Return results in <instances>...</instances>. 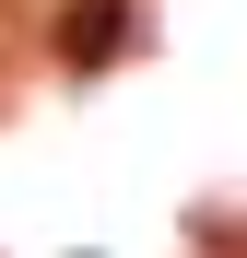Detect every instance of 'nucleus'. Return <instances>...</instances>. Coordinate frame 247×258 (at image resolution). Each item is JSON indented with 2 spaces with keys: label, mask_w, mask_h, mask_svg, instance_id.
Here are the masks:
<instances>
[{
  "label": "nucleus",
  "mask_w": 247,
  "mask_h": 258,
  "mask_svg": "<svg viewBox=\"0 0 247 258\" xmlns=\"http://www.w3.org/2000/svg\"><path fill=\"white\" fill-rule=\"evenodd\" d=\"M59 47H71V59H118V47H130V12H118V0H94V12L59 24Z\"/></svg>",
  "instance_id": "obj_1"
}]
</instances>
